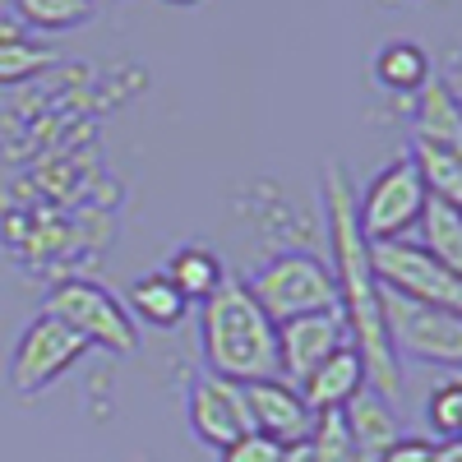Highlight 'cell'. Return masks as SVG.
Segmentation results:
<instances>
[{
	"label": "cell",
	"mask_w": 462,
	"mask_h": 462,
	"mask_svg": "<svg viewBox=\"0 0 462 462\" xmlns=\"http://www.w3.org/2000/svg\"><path fill=\"white\" fill-rule=\"evenodd\" d=\"M245 287H250V296L259 300V310L273 324L296 319V315H315V310H333L337 305L333 268L319 254H300V250L268 259Z\"/></svg>",
	"instance_id": "277c9868"
},
{
	"label": "cell",
	"mask_w": 462,
	"mask_h": 462,
	"mask_svg": "<svg viewBox=\"0 0 462 462\" xmlns=\"http://www.w3.org/2000/svg\"><path fill=\"white\" fill-rule=\"evenodd\" d=\"M199 346L208 374H222L231 383L282 379L278 324L259 310V300L241 278H222V287L199 305Z\"/></svg>",
	"instance_id": "7a4b0ae2"
},
{
	"label": "cell",
	"mask_w": 462,
	"mask_h": 462,
	"mask_svg": "<svg viewBox=\"0 0 462 462\" xmlns=\"http://www.w3.org/2000/svg\"><path fill=\"white\" fill-rule=\"evenodd\" d=\"M370 273H374L379 291H389V296L462 315V273L444 268L416 241H379V245H370Z\"/></svg>",
	"instance_id": "5b68a950"
},
{
	"label": "cell",
	"mask_w": 462,
	"mask_h": 462,
	"mask_svg": "<svg viewBox=\"0 0 462 462\" xmlns=\"http://www.w3.org/2000/svg\"><path fill=\"white\" fill-rule=\"evenodd\" d=\"M374 79L383 88L393 93H420L430 79H435V65H430V51L420 42H407V37H398V42H383L374 51Z\"/></svg>",
	"instance_id": "9a60e30c"
},
{
	"label": "cell",
	"mask_w": 462,
	"mask_h": 462,
	"mask_svg": "<svg viewBox=\"0 0 462 462\" xmlns=\"http://www.w3.org/2000/svg\"><path fill=\"white\" fill-rule=\"evenodd\" d=\"M342 420H346V435H352V448H356V462H379L389 453V444L402 435L393 407L383 402L374 389H361L352 402L342 407Z\"/></svg>",
	"instance_id": "4fadbf2b"
},
{
	"label": "cell",
	"mask_w": 462,
	"mask_h": 462,
	"mask_svg": "<svg viewBox=\"0 0 462 462\" xmlns=\"http://www.w3.org/2000/svg\"><path fill=\"white\" fill-rule=\"evenodd\" d=\"M346 337V319L342 310H315V315H296V319H282L278 324V374L287 383H300L310 374L328 352H337Z\"/></svg>",
	"instance_id": "30bf717a"
},
{
	"label": "cell",
	"mask_w": 462,
	"mask_h": 462,
	"mask_svg": "<svg viewBox=\"0 0 462 462\" xmlns=\"http://www.w3.org/2000/svg\"><path fill=\"white\" fill-rule=\"evenodd\" d=\"M435 462H462V444H457V439H448V444H439V453H435Z\"/></svg>",
	"instance_id": "484cf974"
},
{
	"label": "cell",
	"mask_w": 462,
	"mask_h": 462,
	"mask_svg": "<svg viewBox=\"0 0 462 462\" xmlns=\"http://www.w3.org/2000/svg\"><path fill=\"white\" fill-rule=\"evenodd\" d=\"M185 411H189V430H195V439L208 444V448H217V453L254 430L250 402H245V383H231V379L208 374V370L189 383Z\"/></svg>",
	"instance_id": "9c48e42d"
},
{
	"label": "cell",
	"mask_w": 462,
	"mask_h": 462,
	"mask_svg": "<svg viewBox=\"0 0 462 462\" xmlns=\"http://www.w3.org/2000/svg\"><path fill=\"white\" fill-rule=\"evenodd\" d=\"M125 310H134L143 324H152V328H176L180 319H185V310H189V300L162 278V273H143V278H134V287H130V305Z\"/></svg>",
	"instance_id": "d6986e66"
},
{
	"label": "cell",
	"mask_w": 462,
	"mask_h": 462,
	"mask_svg": "<svg viewBox=\"0 0 462 462\" xmlns=\"http://www.w3.org/2000/svg\"><path fill=\"white\" fill-rule=\"evenodd\" d=\"M310 462H356L352 435H346V420L342 411H324L315 416V430H310Z\"/></svg>",
	"instance_id": "603a6c76"
},
{
	"label": "cell",
	"mask_w": 462,
	"mask_h": 462,
	"mask_svg": "<svg viewBox=\"0 0 462 462\" xmlns=\"http://www.w3.org/2000/svg\"><path fill=\"white\" fill-rule=\"evenodd\" d=\"M19 23L42 28V32H69L84 28L97 14V0H10Z\"/></svg>",
	"instance_id": "ffe728a7"
},
{
	"label": "cell",
	"mask_w": 462,
	"mask_h": 462,
	"mask_svg": "<svg viewBox=\"0 0 462 462\" xmlns=\"http://www.w3.org/2000/svg\"><path fill=\"white\" fill-rule=\"evenodd\" d=\"M439 444L435 439H420V435H398L389 444V453H383L379 462H435Z\"/></svg>",
	"instance_id": "d4e9b609"
},
{
	"label": "cell",
	"mask_w": 462,
	"mask_h": 462,
	"mask_svg": "<svg viewBox=\"0 0 462 462\" xmlns=\"http://www.w3.org/2000/svg\"><path fill=\"white\" fill-rule=\"evenodd\" d=\"M296 389H300L305 407H310L315 416H324V411H342L361 389H370V383H365V361H361V352H356L352 342H342L337 352H328L310 374L296 383Z\"/></svg>",
	"instance_id": "7c38bea8"
},
{
	"label": "cell",
	"mask_w": 462,
	"mask_h": 462,
	"mask_svg": "<svg viewBox=\"0 0 462 462\" xmlns=\"http://www.w3.org/2000/svg\"><path fill=\"white\" fill-rule=\"evenodd\" d=\"M416 226H420V241L416 245L426 250V254H435L444 268L462 273V208L426 195V208H420Z\"/></svg>",
	"instance_id": "2e32d148"
},
{
	"label": "cell",
	"mask_w": 462,
	"mask_h": 462,
	"mask_svg": "<svg viewBox=\"0 0 462 462\" xmlns=\"http://www.w3.org/2000/svg\"><path fill=\"white\" fill-rule=\"evenodd\" d=\"M217 462H282V444L268 439V435H259V430H250V435H241L236 444H226Z\"/></svg>",
	"instance_id": "cb8c5ba5"
},
{
	"label": "cell",
	"mask_w": 462,
	"mask_h": 462,
	"mask_svg": "<svg viewBox=\"0 0 462 462\" xmlns=\"http://www.w3.org/2000/svg\"><path fill=\"white\" fill-rule=\"evenodd\" d=\"M51 65V51L37 47V42H23L19 32L0 37V84H23L32 74H42Z\"/></svg>",
	"instance_id": "44dd1931"
},
{
	"label": "cell",
	"mask_w": 462,
	"mask_h": 462,
	"mask_svg": "<svg viewBox=\"0 0 462 462\" xmlns=\"http://www.w3.org/2000/svg\"><path fill=\"white\" fill-rule=\"evenodd\" d=\"M185 300H208L217 287H222V259L208 250V245H180L171 259H167V273H162Z\"/></svg>",
	"instance_id": "e0dca14e"
},
{
	"label": "cell",
	"mask_w": 462,
	"mask_h": 462,
	"mask_svg": "<svg viewBox=\"0 0 462 462\" xmlns=\"http://www.w3.org/2000/svg\"><path fill=\"white\" fill-rule=\"evenodd\" d=\"M383 300V328H389L393 356H411L426 365L457 370L462 365V315L457 310H435V305H416L402 296L379 291Z\"/></svg>",
	"instance_id": "8992f818"
},
{
	"label": "cell",
	"mask_w": 462,
	"mask_h": 462,
	"mask_svg": "<svg viewBox=\"0 0 462 462\" xmlns=\"http://www.w3.org/2000/svg\"><path fill=\"white\" fill-rule=\"evenodd\" d=\"M324 208H328V245H333V282H337V310L346 319V337L365 361V383L393 402L402 393V361L389 346V328H383V300L379 282L370 273V245L356 226V195L346 180L342 162L324 167Z\"/></svg>",
	"instance_id": "6da1fadb"
},
{
	"label": "cell",
	"mask_w": 462,
	"mask_h": 462,
	"mask_svg": "<svg viewBox=\"0 0 462 462\" xmlns=\"http://www.w3.org/2000/svg\"><path fill=\"white\" fill-rule=\"evenodd\" d=\"M426 420H430V430H435V444H448L462 435V379L448 374L439 389L426 398Z\"/></svg>",
	"instance_id": "7402d4cb"
},
{
	"label": "cell",
	"mask_w": 462,
	"mask_h": 462,
	"mask_svg": "<svg viewBox=\"0 0 462 462\" xmlns=\"http://www.w3.org/2000/svg\"><path fill=\"white\" fill-rule=\"evenodd\" d=\"M420 208H426V185H420L411 158H393L356 199V226H361L365 245L402 241V231L416 226Z\"/></svg>",
	"instance_id": "52a82bcc"
},
{
	"label": "cell",
	"mask_w": 462,
	"mask_h": 462,
	"mask_svg": "<svg viewBox=\"0 0 462 462\" xmlns=\"http://www.w3.org/2000/svg\"><path fill=\"white\" fill-rule=\"evenodd\" d=\"M245 402H250V420L254 430L278 439L282 448L291 444H305L315 430V411L305 407L300 389L287 379H259V383H245Z\"/></svg>",
	"instance_id": "8fae6325"
},
{
	"label": "cell",
	"mask_w": 462,
	"mask_h": 462,
	"mask_svg": "<svg viewBox=\"0 0 462 462\" xmlns=\"http://www.w3.org/2000/svg\"><path fill=\"white\" fill-rule=\"evenodd\" d=\"M167 5H199V0H167Z\"/></svg>",
	"instance_id": "4316f807"
},
{
	"label": "cell",
	"mask_w": 462,
	"mask_h": 462,
	"mask_svg": "<svg viewBox=\"0 0 462 462\" xmlns=\"http://www.w3.org/2000/svg\"><path fill=\"white\" fill-rule=\"evenodd\" d=\"M416 139L462 152V106L448 79H430L416 97Z\"/></svg>",
	"instance_id": "5bb4252c"
},
{
	"label": "cell",
	"mask_w": 462,
	"mask_h": 462,
	"mask_svg": "<svg viewBox=\"0 0 462 462\" xmlns=\"http://www.w3.org/2000/svg\"><path fill=\"white\" fill-rule=\"evenodd\" d=\"M88 352L84 337H74L60 319L51 315H37L19 342H14V361H10V389L32 398V393H42L51 379H60L65 370L79 365V356Z\"/></svg>",
	"instance_id": "ba28073f"
},
{
	"label": "cell",
	"mask_w": 462,
	"mask_h": 462,
	"mask_svg": "<svg viewBox=\"0 0 462 462\" xmlns=\"http://www.w3.org/2000/svg\"><path fill=\"white\" fill-rule=\"evenodd\" d=\"M407 158H411L420 185H426V195H435V199H444V204H462V152L411 139Z\"/></svg>",
	"instance_id": "ac0fdd59"
},
{
	"label": "cell",
	"mask_w": 462,
	"mask_h": 462,
	"mask_svg": "<svg viewBox=\"0 0 462 462\" xmlns=\"http://www.w3.org/2000/svg\"><path fill=\"white\" fill-rule=\"evenodd\" d=\"M42 315L60 319L74 337H84V346H97V352H111V356H134L139 352L134 315L125 310V300H116L102 282H88V278L56 282L42 300Z\"/></svg>",
	"instance_id": "3957f363"
}]
</instances>
